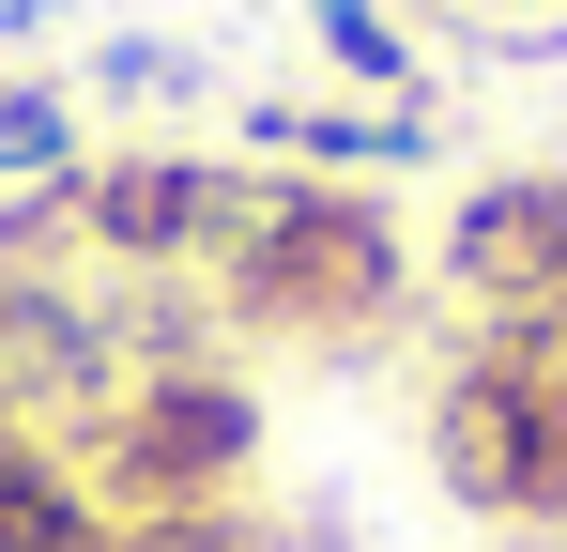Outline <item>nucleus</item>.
<instances>
[{"instance_id": "obj_6", "label": "nucleus", "mask_w": 567, "mask_h": 552, "mask_svg": "<svg viewBox=\"0 0 567 552\" xmlns=\"http://www.w3.org/2000/svg\"><path fill=\"white\" fill-rule=\"evenodd\" d=\"M123 522L93 507V476L62 430H31L16 399H0V552H107Z\"/></svg>"}, {"instance_id": "obj_9", "label": "nucleus", "mask_w": 567, "mask_h": 552, "mask_svg": "<svg viewBox=\"0 0 567 552\" xmlns=\"http://www.w3.org/2000/svg\"><path fill=\"white\" fill-rule=\"evenodd\" d=\"M78 170V108L62 92H0V184L31 200V184H62Z\"/></svg>"}, {"instance_id": "obj_5", "label": "nucleus", "mask_w": 567, "mask_h": 552, "mask_svg": "<svg viewBox=\"0 0 567 552\" xmlns=\"http://www.w3.org/2000/svg\"><path fill=\"white\" fill-rule=\"evenodd\" d=\"M461 323H567V170H491L445 215Z\"/></svg>"}, {"instance_id": "obj_3", "label": "nucleus", "mask_w": 567, "mask_h": 552, "mask_svg": "<svg viewBox=\"0 0 567 552\" xmlns=\"http://www.w3.org/2000/svg\"><path fill=\"white\" fill-rule=\"evenodd\" d=\"M246 460H261V384L246 368H123L107 384V415L78 430V476H93L107 522H185V507H230L246 491Z\"/></svg>"}, {"instance_id": "obj_2", "label": "nucleus", "mask_w": 567, "mask_h": 552, "mask_svg": "<svg viewBox=\"0 0 567 552\" xmlns=\"http://www.w3.org/2000/svg\"><path fill=\"white\" fill-rule=\"evenodd\" d=\"M430 476L461 522L567 538V323H461L430 368Z\"/></svg>"}, {"instance_id": "obj_8", "label": "nucleus", "mask_w": 567, "mask_h": 552, "mask_svg": "<svg viewBox=\"0 0 567 552\" xmlns=\"http://www.w3.org/2000/svg\"><path fill=\"white\" fill-rule=\"evenodd\" d=\"M307 31H322V62H338L353 92L430 108V92H414V16H399V0H307Z\"/></svg>"}, {"instance_id": "obj_10", "label": "nucleus", "mask_w": 567, "mask_h": 552, "mask_svg": "<svg viewBox=\"0 0 567 552\" xmlns=\"http://www.w3.org/2000/svg\"><path fill=\"white\" fill-rule=\"evenodd\" d=\"M93 78H107V92H185V78H199V62H185V47H107Z\"/></svg>"}, {"instance_id": "obj_4", "label": "nucleus", "mask_w": 567, "mask_h": 552, "mask_svg": "<svg viewBox=\"0 0 567 552\" xmlns=\"http://www.w3.org/2000/svg\"><path fill=\"white\" fill-rule=\"evenodd\" d=\"M230 184L246 170H215V154H78L62 170V231L107 246L123 276H169V262H215Z\"/></svg>"}, {"instance_id": "obj_1", "label": "nucleus", "mask_w": 567, "mask_h": 552, "mask_svg": "<svg viewBox=\"0 0 567 552\" xmlns=\"http://www.w3.org/2000/svg\"><path fill=\"white\" fill-rule=\"evenodd\" d=\"M414 307V246L369 184L322 170H246L230 231H215V323L261 354H369L383 323Z\"/></svg>"}, {"instance_id": "obj_7", "label": "nucleus", "mask_w": 567, "mask_h": 552, "mask_svg": "<svg viewBox=\"0 0 567 552\" xmlns=\"http://www.w3.org/2000/svg\"><path fill=\"white\" fill-rule=\"evenodd\" d=\"M246 139H261V154H307L322 184L338 170H430V154H445L430 108H277V92L246 108Z\"/></svg>"}]
</instances>
